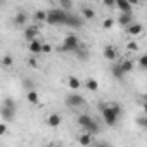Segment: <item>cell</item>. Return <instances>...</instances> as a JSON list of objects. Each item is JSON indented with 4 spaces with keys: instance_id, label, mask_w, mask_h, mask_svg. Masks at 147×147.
I'll list each match as a JSON object with an SVG mask.
<instances>
[{
    "instance_id": "cell-1",
    "label": "cell",
    "mask_w": 147,
    "mask_h": 147,
    "mask_svg": "<svg viewBox=\"0 0 147 147\" xmlns=\"http://www.w3.org/2000/svg\"><path fill=\"white\" fill-rule=\"evenodd\" d=\"M102 109V118L106 121L107 126H116L118 119H119V114H121V107L118 104H106V106H100Z\"/></svg>"
},
{
    "instance_id": "cell-2",
    "label": "cell",
    "mask_w": 147,
    "mask_h": 147,
    "mask_svg": "<svg viewBox=\"0 0 147 147\" xmlns=\"http://www.w3.org/2000/svg\"><path fill=\"white\" fill-rule=\"evenodd\" d=\"M66 18H67V12H64L61 9H50L47 12V23L49 24H54V26L66 24Z\"/></svg>"
},
{
    "instance_id": "cell-3",
    "label": "cell",
    "mask_w": 147,
    "mask_h": 147,
    "mask_svg": "<svg viewBox=\"0 0 147 147\" xmlns=\"http://www.w3.org/2000/svg\"><path fill=\"white\" fill-rule=\"evenodd\" d=\"M80 45H82V43H80V38H78L76 35H67V36L64 38L62 45H61V50H62V52H76Z\"/></svg>"
},
{
    "instance_id": "cell-4",
    "label": "cell",
    "mask_w": 147,
    "mask_h": 147,
    "mask_svg": "<svg viewBox=\"0 0 147 147\" xmlns=\"http://www.w3.org/2000/svg\"><path fill=\"white\" fill-rule=\"evenodd\" d=\"M66 104H67V107L78 109V107H83V106H85V99H83L80 94H69V95L66 97Z\"/></svg>"
},
{
    "instance_id": "cell-5",
    "label": "cell",
    "mask_w": 147,
    "mask_h": 147,
    "mask_svg": "<svg viewBox=\"0 0 147 147\" xmlns=\"http://www.w3.org/2000/svg\"><path fill=\"white\" fill-rule=\"evenodd\" d=\"M64 26L80 28V26H83V19H82L78 14H69V12H67V18H66V24H64Z\"/></svg>"
},
{
    "instance_id": "cell-6",
    "label": "cell",
    "mask_w": 147,
    "mask_h": 147,
    "mask_svg": "<svg viewBox=\"0 0 147 147\" xmlns=\"http://www.w3.org/2000/svg\"><path fill=\"white\" fill-rule=\"evenodd\" d=\"M23 36H24V40H28V42L38 40V26H36V24H35V26H26Z\"/></svg>"
},
{
    "instance_id": "cell-7",
    "label": "cell",
    "mask_w": 147,
    "mask_h": 147,
    "mask_svg": "<svg viewBox=\"0 0 147 147\" xmlns=\"http://www.w3.org/2000/svg\"><path fill=\"white\" fill-rule=\"evenodd\" d=\"M114 7L119 11V14H131V4L125 2V0H119V2H114Z\"/></svg>"
},
{
    "instance_id": "cell-8",
    "label": "cell",
    "mask_w": 147,
    "mask_h": 147,
    "mask_svg": "<svg viewBox=\"0 0 147 147\" xmlns=\"http://www.w3.org/2000/svg\"><path fill=\"white\" fill-rule=\"evenodd\" d=\"M83 130H85V133H88V135H92V137H95L99 131H100V126L97 125V121L95 119H92L87 126H83Z\"/></svg>"
},
{
    "instance_id": "cell-9",
    "label": "cell",
    "mask_w": 147,
    "mask_h": 147,
    "mask_svg": "<svg viewBox=\"0 0 147 147\" xmlns=\"http://www.w3.org/2000/svg\"><path fill=\"white\" fill-rule=\"evenodd\" d=\"M126 31H128V35H131V36H137V35H140L142 31H144V26L140 24V23H131L128 28H126Z\"/></svg>"
},
{
    "instance_id": "cell-10",
    "label": "cell",
    "mask_w": 147,
    "mask_h": 147,
    "mask_svg": "<svg viewBox=\"0 0 147 147\" xmlns=\"http://www.w3.org/2000/svg\"><path fill=\"white\" fill-rule=\"evenodd\" d=\"M0 114H2V118L5 119V121H14V116H16V111L14 109H9V107H4L2 106V109H0Z\"/></svg>"
},
{
    "instance_id": "cell-11",
    "label": "cell",
    "mask_w": 147,
    "mask_h": 147,
    "mask_svg": "<svg viewBox=\"0 0 147 147\" xmlns=\"http://www.w3.org/2000/svg\"><path fill=\"white\" fill-rule=\"evenodd\" d=\"M118 66L121 67V71H123L125 75H126V73H131V71H133V67H135V62H133V61H130V59H125V61H121Z\"/></svg>"
},
{
    "instance_id": "cell-12",
    "label": "cell",
    "mask_w": 147,
    "mask_h": 147,
    "mask_svg": "<svg viewBox=\"0 0 147 147\" xmlns=\"http://www.w3.org/2000/svg\"><path fill=\"white\" fill-rule=\"evenodd\" d=\"M26 21H28V14H26L24 11H19V12L14 16V24H16V26H24Z\"/></svg>"
},
{
    "instance_id": "cell-13",
    "label": "cell",
    "mask_w": 147,
    "mask_h": 147,
    "mask_svg": "<svg viewBox=\"0 0 147 147\" xmlns=\"http://www.w3.org/2000/svg\"><path fill=\"white\" fill-rule=\"evenodd\" d=\"M118 23H119V26H125V28H128V26L133 23V14H119V18H118Z\"/></svg>"
},
{
    "instance_id": "cell-14",
    "label": "cell",
    "mask_w": 147,
    "mask_h": 147,
    "mask_svg": "<svg viewBox=\"0 0 147 147\" xmlns=\"http://www.w3.org/2000/svg\"><path fill=\"white\" fill-rule=\"evenodd\" d=\"M42 43H43V42H40V40H33V42H30V45H28L30 52H31L33 55L42 54Z\"/></svg>"
},
{
    "instance_id": "cell-15",
    "label": "cell",
    "mask_w": 147,
    "mask_h": 147,
    "mask_svg": "<svg viewBox=\"0 0 147 147\" xmlns=\"http://www.w3.org/2000/svg\"><path fill=\"white\" fill-rule=\"evenodd\" d=\"M92 142H94V137H92V135H88V133H82V135H78V144H80V145H83V147H90Z\"/></svg>"
},
{
    "instance_id": "cell-16",
    "label": "cell",
    "mask_w": 147,
    "mask_h": 147,
    "mask_svg": "<svg viewBox=\"0 0 147 147\" xmlns=\"http://www.w3.org/2000/svg\"><path fill=\"white\" fill-rule=\"evenodd\" d=\"M104 57H106V59H109V61H114V59L118 57V50H116V47L107 45V47L104 49Z\"/></svg>"
},
{
    "instance_id": "cell-17",
    "label": "cell",
    "mask_w": 147,
    "mask_h": 147,
    "mask_svg": "<svg viewBox=\"0 0 147 147\" xmlns=\"http://www.w3.org/2000/svg\"><path fill=\"white\" fill-rule=\"evenodd\" d=\"M61 121H62V118H61L59 114H50V116L47 118V125H49L50 128H57V126L61 125Z\"/></svg>"
},
{
    "instance_id": "cell-18",
    "label": "cell",
    "mask_w": 147,
    "mask_h": 147,
    "mask_svg": "<svg viewBox=\"0 0 147 147\" xmlns=\"http://www.w3.org/2000/svg\"><path fill=\"white\" fill-rule=\"evenodd\" d=\"M111 71H113V76H114L116 80H121V82L125 80V73L121 71V67H119L118 64H114V66L111 67Z\"/></svg>"
},
{
    "instance_id": "cell-19",
    "label": "cell",
    "mask_w": 147,
    "mask_h": 147,
    "mask_svg": "<svg viewBox=\"0 0 147 147\" xmlns=\"http://www.w3.org/2000/svg\"><path fill=\"white\" fill-rule=\"evenodd\" d=\"M92 119H94V118H92L90 114H80V116H78V119H76V123H78V125L83 128V126H87V125H88Z\"/></svg>"
},
{
    "instance_id": "cell-20",
    "label": "cell",
    "mask_w": 147,
    "mask_h": 147,
    "mask_svg": "<svg viewBox=\"0 0 147 147\" xmlns=\"http://www.w3.org/2000/svg\"><path fill=\"white\" fill-rule=\"evenodd\" d=\"M67 85H69V88H73V90H78V88L82 87V82H80L76 76H69V78H67Z\"/></svg>"
},
{
    "instance_id": "cell-21",
    "label": "cell",
    "mask_w": 147,
    "mask_h": 147,
    "mask_svg": "<svg viewBox=\"0 0 147 147\" xmlns=\"http://www.w3.org/2000/svg\"><path fill=\"white\" fill-rule=\"evenodd\" d=\"M82 14H83V18H85V19H94V18H95V11H94V9H90V7H83Z\"/></svg>"
},
{
    "instance_id": "cell-22",
    "label": "cell",
    "mask_w": 147,
    "mask_h": 147,
    "mask_svg": "<svg viewBox=\"0 0 147 147\" xmlns=\"http://www.w3.org/2000/svg\"><path fill=\"white\" fill-rule=\"evenodd\" d=\"M35 21H36V23L47 21V11H36V12H35Z\"/></svg>"
},
{
    "instance_id": "cell-23",
    "label": "cell",
    "mask_w": 147,
    "mask_h": 147,
    "mask_svg": "<svg viewBox=\"0 0 147 147\" xmlns=\"http://www.w3.org/2000/svg\"><path fill=\"white\" fill-rule=\"evenodd\" d=\"M75 54H76V57H80V59H83V61L88 57V50H87L83 45H80V47H78V50H76Z\"/></svg>"
},
{
    "instance_id": "cell-24",
    "label": "cell",
    "mask_w": 147,
    "mask_h": 147,
    "mask_svg": "<svg viewBox=\"0 0 147 147\" xmlns=\"http://www.w3.org/2000/svg\"><path fill=\"white\" fill-rule=\"evenodd\" d=\"M26 97H28V100H30L31 104H36V102H38V92H36V90H30Z\"/></svg>"
},
{
    "instance_id": "cell-25",
    "label": "cell",
    "mask_w": 147,
    "mask_h": 147,
    "mask_svg": "<svg viewBox=\"0 0 147 147\" xmlns=\"http://www.w3.org/2000/svg\"><path fill=\"white\" fill-rule=\"evenodd\" d=\"M59 5H61V11H64V12H67V11L73 7V4L69 2V0H61V2H59Z\"/></svg>"
},
{
    "instance_id": "cell-26",
    "label": "cell",
    "mask_w": 147,
    "mask_h": 147,
    "mask_svg": "<svg viewBox=\"0 0 147 147\" xmlns=\"http://www.w3.org/2000/svg\"><path fill=\"white\" fill-rule=\"evenodd\" d=\"M14 64V59L11 57V55H4V59H2V66L4 67H11Z\"/></svg>"
},
{
    "instance_id": "cell-27",
    "label": "cell",
    "mask_w": 147,
    "mask_h": 147,
    "mask_svg": "<svg viewBox=\"0 0 147 147\" xmlns=\"http://www.w3.org/2000/svg\"><path fill=\"white\" fill-rule=\"evenodd\" d=\"M87 88H88V90H92V92H95V90L99 88V83H97L95 80H92V78H90V80H87Z\"/></svg>"
},
{
    "instance_id": "cell-28",
    "label": "cell",
    "mask_w": 147,
    "mask_h": 147,
    "mask_svg": "<svg viewBox=\"0 0 147 147\" xmlns=\"http://www.w3.org/2000/svg\"><path fill=\"white\" fill-rule=\"evenodd\" d=\"M4 107H9V109H14V111H16V102H14L11 97H5V99H4Z\"/></svg>"
},
{
    "instance_id": "cell-29",
    "label": "cell",
    "mask_w": 147,
    "mask_h": 147,
    "mask_svg": "<svg viewBox=\"0 0 147 147\" xmlns=\"http://www.w3.org/2000/svg\"><path fill=\"white\" fill-rule=\"evenodd\" d=\"M90 147H111V145L107 142H104V140H94Z\"/></svg>"
},
{
    "instance_id": "cell-30",
    "label": "cell",
    "mask_w": 147,
    "mask_h": 147,
    "mask_svg": "<svg viewBox=\"0 0 147 147\" xmlns=\"http://www.w3.org/2000/svg\"><path fill=\"white\" fill-rule=\"evenodd\" d=\"M50 52H52V45L42 43V54H50Z\"/></svg>"
},
{
    "instance_id": "cell-31",
    "label": "cell",
    "mask_w": 147,
    "mask_h": 147,
    "mask_svg": "<svg viewBox=\"0 0 147 147\" xmlns=\"http://www.w3.org/2000/svg\"><path fill=\"white\" fill-rule=\"evenodd\" d=\"M138 64H140V67H142V69H145V67H147V57H145V55H142V57L138 59Z\"/></svg>"
},
{
    "instance_id": "cell-32",
    "label": "cell",
    "mask_w": 147,
    "mask_h": 147,
    "mask_svg": "<svg viewBox=\"0 0 147 147\" xmlns=\"http://www.w3.org/2000/svg\"><path fill=\"white\" fill-rule=\"evenodd\" d=\"M113 24H114V21H113V19H104V24H102V26H104L106 30H109Z\"/></svg>"
},
{
    "instance_id": "cell-33",
    "label": "cell",
    "mask_w": 147,
    "mask_h": 147,
    "mask_svg": "<svg viewBox=\"0 0 147 147\" xmlns=\"http://www.w3.org/2000/svg\"><path fill=\"white\" fill-rule=\"evenodd\" d=\"M138 125H140V128H145V125H147V118H145V116H140V118H138Z\"/></svg>"
},
{
    "instance_id": "cell-34",
    "label": "cell",
    "mask_w": 147,
    "mask_h": 147,
    "mask_svg": "<svg viewBox=\"0 0 147 147\" xmlns=\"http://www.w3.org/2000/svg\"><path fill=\"white\" fill-rule=\"evenodd\" d=\"M7 133V125L5 123H0V137Z\"/></svg>"
},
{
    "instance_id": "cell-35",
    "label": "cell",
    "mask_w": 147,
    "mask_h": 147,
    "mask_svg": "<svg viewBox=\"0 0 147 147\" xmlns=\"http://www.w3.org/2000/svg\"><path fill=\"white\" fill-rule=\"evenodd\" d=\"M23 85H24V87H28V88H31V87H33V82H31V80H24V82H23ZM31 90H35V88H31Z\"/></svg>"
},
{
    "instance_id": "cell-36",
    "label": "cell",
    "mask_w": 147,
    "mask_h": 147,
    "mask_svg": "<svg viewBox=\"0 0 147 147\" xmlns=\"http://www.w3.org/2000/svg\"><path fill=\"white\" fill-rule=\"evenodd\" d=\"M128 49H130V50H137V43H135V42H133V43H128Z\"/></svg>"
},
{
    "instance_id": "cell-37",
    "label": "cell",
    "mask_w": 147,
    "mask_h": 147,
    "mask_svg": "<svg viewBox=\"0 0 147 147\" xmlns=\"http://www.w3.org/2000/svg\"><path fill=\"white\" fill-rule=\"evenodd\" d=\"M30 64H31V66H38V62H36L35 59H30Z\"/></svg>"
},
{
    "instance_id": "cell-38",
    "label": "cell",
    "mask_w": 147,
    "mask_h": 147,
    "mask_svg": "<svg viewBox=\"0 0 147 147\" xmlns=\"http://www.w3.org/2000/svg\"><path fill=\"white\" fill-rule=\"evenodd\" d=\"M0 5H2V2H0Z\"/></svg>"
}]
</instances>
